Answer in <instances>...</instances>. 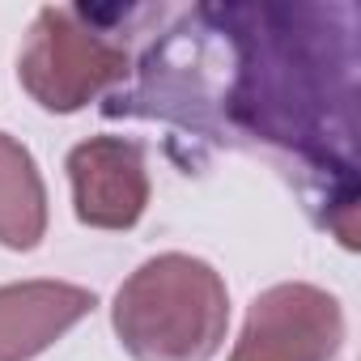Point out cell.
Returning a JSON list of instances; mask_svg holds the SVG:
<instances>
[{
    "mask_svg": "<svg viewBox=\"0 0 361 361\" xmlns=\"http://www.w3.org/2000/svg\"><path fill=\"white\" fill-rule=\"evenodd\" d=\"M243 51L230 111L259 140L285 145L353 188V30H331L323 5H226Z\"/></svg>",
    "mask_w": 361,
    "mask_h": 361,
    "instance_id": "1",
    "label": "cell"
},
{
    "mask_svg": "<svg viewBox=\"0 0 361 361\" xmlns=\"http://www.w3.org/2000/svg\"><path fill=\"white\" fill-rule=\"evenodd\" d=\"M111 323L132 361H213L230 327V293L213 264L166 251L119 285Z\"/></svg>",
    "mask_w": 361,
    "mask_h": 361,
    "instance_id": "2",
    "label": "cell"
},
{
    "mask_svg": "<svg viewBox=\"0 0 361 361\" xmlns=\"http://www.w3.org/2000/svg\"><path fill=\"white\" fill-rule=\"evenodd\" d=\"M111 18L115 9L85 5L39 9L18 60V77L43 111L73 115L128 77V43Z\"/></svg>",
    "mask_w": 361,
    "mask_h": 361,
    "instance_id": "3",
    "label": "cell"
},
{
    "mask_svg": "<svg viewBox=\"0 0 361 361\" xmlns=\"http://www.w3.org/2000/svg\"><path fill=\"white\" fill-rule=\"evenodd\" d=\"M344 344L340 302L306 281L264 289L243 323L230 361H331Z\"/></svg>",
    "mask_w": 361,
    "mask_h": 361,
    "instance_id": "4",
    "label": "cell"
},
{
    "mask_svg": "<svg viewBox=\"0 0 361 361\" xmlns=\"http://www.w3.org/2000/svg\"><path fill=\"white\" fill-rule=\"evenodd\" d=\"M73 213L90 230H132L149 209L145 149L123 136H90L68 153Z\"/></svg>",
    "mask_w": 361,
    "mask_h": 361,
    "instance_id": "5",
    "label": "cell"
},
{
    "mask_svg": "<svg viewBox=\"0 0 361 361\" xmlns=\"http://www.w3.org/2000/svg\"><path fill=\"white\" fill-rule=\"evenodd\" d=\"M98 298L68 281L0 285V361H30L77 327Z\"/></svg>",
    "mask_w": 361,
    "mask_h": 361,
    "instance_id": "6",
    "label": "cell"
},
{
    "mask_svg": "<svg viewBox=\"0 0 361 361\" xmlns=\"http://www.w3.org/2000/svg\"><path fill=\"white\" fill-rule=\"evenodd\" d=\"M47 234V188L22 140L0 132V243L35 251Z\"/></svg>",
    "mask_w": 361,
    "mask_h": 361,
    "instance_id": "7",
    "label": "cell"
}]
</instances>
